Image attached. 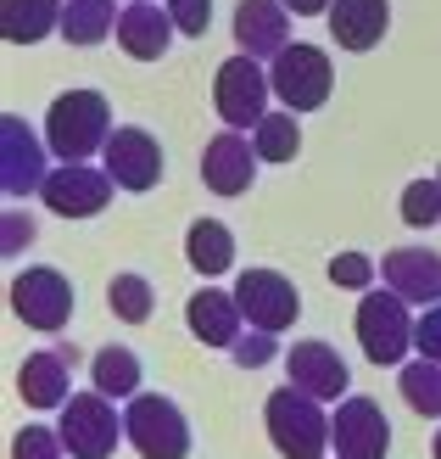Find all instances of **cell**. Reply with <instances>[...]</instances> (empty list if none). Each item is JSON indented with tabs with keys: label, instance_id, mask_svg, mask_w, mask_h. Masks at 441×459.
<instances>
[{
	"label": "cell",
	"instance_id": "cell-1",
	"mask_svg": "<svg viewBox=\"0 0 441 459\" xmlns=\"http://www.w3.org/2000/svg\"><path fill=\"white\" fill-rule=\"evenodd\" d=\"M112 141V107L101 90H62L45 112V146L56 163H89Z\"/></svg>",
	"mask_w": 441,
	"mask_h": 459
},
{
	"label": "cell",
	"instance_id": "cell-2",
	"mask_svg": "<svg viewBox=\"0 0 441 459\" xmlns=\"http://www.w3.org/2000/svg\"><path fill=\"white\" fill-rule=\"evenodd\" d=\"M263 426H268V443L280 459H324L330 454V415H324V403L313 393H301V386L268 393Z\"/></svg>",
	"mask_w": 441,
	"mask_h": 459
},
{
	"label": "cell",
	"instance_id": "cell-3",
	"mask_svg": "<svg viewBox=\"0 0 441 459\" xmlns=\"http://www.w3.org/2000/svg\"><path fill=\"white\" fill-rule=\"evenodd\" d=\"M413 303L408 297H397L391 286H375V291H363V303H358V342H363V359L369 364H403L408 348H413V325L420 319L408 314Z\"/></svg>",
	"mask_w": 441,
	"mask_h": 459
},
{
	"label": "cell",
	"instance_id": "cell-4",
	"mask_svg": "<svg viewBox=\"0 0 441 459\" xmlns=\"http://www.w3.org/2000/svg\"><path fill=\"white\" fill-rule=\"evenodd\" d=\"M268 84H274V101L280 107L318 112L335 90V62H330V51H318V45H285V51L268 62Z\"/></svg>",
	"mask_w": 441,
	"mask_h": 459
},
{
	"label": "cell",
	"instance_id": "cell-5",
	"mask_svg": "<svg viewBox=\"0 0 441 459\" xmlns=\"http://www.w3.org/2000/svg\"><path fill=\"white\" fill-rule=\"evenodd\" d=\"M56 431H62V448L73 459H112V454H118V437H129L123 415L112 409L106 393H96V386H89V393H73L62 403Z\"/></svg>",
	"mask_w": 441,
	"mask_h": 459
},
{
	"label": "cell",
	"instance_id": "cell-6",
	"mask_svg": "<svg viewBox=\"0 0 441 459\" xmlns=\"http://www.w3.org/2000/svg\"><path fill=\"white\" fill-rule=\"evenodd\" d=\"M123 431H129V448L140 459H184L191 454V420L179 415L174 398L162 393H140L123 403Z\"/></svg>",
	"mask_w": 441,
	"mask_h": 459
},
{
	"label": "cell",
	"instance_id": "cell-7",
	"mask_svg": "<svg viewBox=\"0 0 441 459\" xmlns=\"http://www.w3.org/2000/svg\"><path fill=\"white\" fill-rule=\"evenodd\" d=\"M12 314L29 331H45V336L67 331V319H73V281H67L62 269H51V264L17 269L12 274Z\"/></svg>",
	"mask_w": 441,
	"mask_h": 459
},
{
	"label": "cell",
	"instance_id": "cell-8",
	"mask_svg": "<svg viewBox=\"0 0 441 459\" xmlns=\"http://www.w3.org/2000/svg\"><path fill=\"white\" fill-rule=\"evenodd\" d=\"M268 96H274L268 67L258 56H246V51L229 56L213 74V107H218L224 129H258L268 118Z\"/></svg>",
	"mask_w": 441,
	"mask_h": 459
},
{
	"label": "cell",
	"instance_id": "cell-9",
	"mask_svg": "<svg viewBox=\"0 0 441 459\" xmlns=\"http://www.w3.org/2000/svg\"><path fill=\"white\" fill-rule=\"evenodd\" d=\"M235 303L246 314L251 331H291L296 314H301V291L296 281H285L280 269H241L235 274Z\"/></svg>",
	"mask_w": 441,
	"mask_h": 459
},
{
	"label": "cell",
	"instance_id": "cell-10",
	"mask_svg": "<svg viewBox=\"0 0 441 459\" xmlns=\"http://www.w3.org/2000/svg\"><path fill=\"white\" fill-rule=\"evenodd\" d=\"M45 157H51L45 134H34L17 112H6V118H0V191L12 202H22L29 191H45V179H51Z\"/></svg>",
	"mask_w": 441,
	"mask_h": 459
},
{
	"label": "cell",
	"instance_id": "cell-11",
	"mask_svg": "<svg viewBox=\"0 0 441 459\" xmlns=\"http://www.w3.org/2000/svg\"><path fill=\"white\" fill-rule=\"evenodd\" d=\"M330 448L335 459H386L391 454V420L375 398L346 393L330 415Z\"/></svg>",
	"mask_w": 441,
	"mask_h": 459
},
{
	"label": "cell",
	"instance_id": "cell-12",
	"mask_svg": "<svg viewBox=\"0 0 441 459\" xmlns=\"http://www.w3.org/2000/svg\"><path fill=\"white\" fill-rule=\"evenodd\" d=\"M101 169L112 174V186L129 191V196L151 191L157 179H162V146H157V134L140 129V124H118V129H112V141H106V152H101Z\"/></svg>",
	"mask_w": 441,
	"mask_h": 459
},
{
	"label": "cell",
	"instance_id": "cell-13",
	"mask_svg": "<svg viewBox=\"0 0 441 459\" xmlns=\"http://www.w3.org/2000/svg\"><path fill=\"white\" fill-rule=\"evenodd\" d=\"M112 174L96 169V163H56L51 179H45V208H51L56 219H96L106 213V202H112Z\"/></svg>",
	"mask_w": 441,
	"mask_h": 459
},
{
	"label": "cell",
	"instance_id": "cell-14",
	"mask_svg": "<svg viewBox=\"0 0 441 459\" xmlns=\"http://www.w3.org/2000/svg\"><path fill=\"white\" fill-rule=\"evenodd\" d=\"M258 163H263V157H258V146L246 141V129H224L201 152V186L213 196H246L251 179H258Z\"/></svg>",
	"mask_w": 441,
	"mask_h": 459
},
{
	"label": "cell",
	"instance_id": "cell-15",
	"mask_svg": "<svg viewBox=\"0 0 441 459\" xmlns=\"http://www.w3.org/2000/svg\"><path fill=\"white\" fill-rule=\"evenodd\" d=\"M285 376H291V386L313 393L318 403H341L346 386H352V370H346V359L330 348V342H291L285 348Z\"/></svg>",
	"mask_w": 441,
	"mask_h": 459
},
{
	"label": "cell",
	"instance_id": "cell-16",
	"mask_svg": "<svg viewBox=\"0 0 441 459\" xmlns=\"http://www.w3.org/2000/svg\"><path fill=\"white\" fill-rule=\"evenodd\" d=\"M184 325H191V336L201 342V348H235V342L246 336V314L235 303V291H218L213 281H207L191 303H184Z\"/></svg>",
	"mask_w": 441,
	"mask_h": 459
},
{
	"label": "cell",
	"instance_id": "cell-17",
	"mask_svg": "<svg viewBox=\"0 0 441 459\" xmlns=\"http://www.w3.org/2000/svg\"><path fill=\"white\" fill-rule=\"evenodd\" d=\"M380 281L397 297H408V303L436 308L441 303V252H430V247H391L380 258Z\"/></svg>",
	"mask_w": 441,
	"mask_h": 459
},
{
	"label": "cell",
	"instance_id": "cell-18",
	"mask_svg": "<svg viewBox=\"0 0 441 459\" xmlns=\"http://www.w3.org/2000/svg\"><path fill=\"white\" fill-rule=\"evenodd\" d=\"M235 45L258 62H274L291 45L285 0H235Z\"/></svg>",
	"mask_w": 441,
	"mask_h": 459
},
{
	"label": "cell",
	"instance_id": "cell-19",
	"mask_svg": "<svg viewBox=\"0 0 441 459\" xmlns=\"http://www.w3.org/2000/svg\"><path fill=\"white\" fill-rule=\"evenodd\" d=\"M324 17H330V39L341 51L363 56V51H375L391 29V0H335Z\"/></svg>",
	"mask_w": 441,
	"mask_h": 459
},
{
	"label": "cell",
	"instance_id": "cell-20",
	"mask_svg": "<svg viewBox=\"0 0 441 459\" xmlns=\"http://www.w3.org/2000/svg\"><path fill=\"white\" fill-rule=\"evenodd\" d=\"M174 17L168 6H157V0H140V6H123L118 17V45L134 56V62H162L168 56V45H174Z\"/></svg>",
	"mask_w": 441,
	"mask_h": 459
},
{
	"label": "cell",
	"instance_id": "cell-21",
	"mask_svg": "<svg viewBox=\"0 0 441 459\" xmlns=\"http://www.w3.org/2000/svg\"><path fill=\"white\" fill-rule=\"evenodd\" d=\"M67 381H73V370L62 364V353L56 348H45V353H29L22 359V370H17V393H22V403L29 409H62L67 398Z\"/></svg>",
	"mask_w": 441,
	"mask_h": 459
},
{
	"label": "cell",
	"instance_id": "cell-22",
	"mask_svg": "<svg viewBox=\"0 0 441 459\" xmlns=\"http://www.w3.org/2000/svg\"><path fill=\"white\" fill-rule=\"evenodd\" d=\"M67 0H0V34L6 45H39L45 34H62Z\"/></svg>",
	"mask_w": 441,
	"mask_h": 459
},
{
	"label": "cell",
	"instance_id": "cell-23",
	"mask_svg": "<svg viewBox=\"0 0 441 459\" xmlns=\"http://www.w3.org/2000/svg\"><path fill=\"white\" fill-rule=\"evenodd\" d=\"M184 258H191V269L201 274V281H218V274L235 269V236H229L224 219H196L191 230H184Z\"/></svg>",
	"mask_w": 441,
	"mask_h": 459
},
{
	"label": "cell",
	"instance_id": "cell-24",
	"mask_svg": "<svg viewBox=\"0 0 441 459\" xmlns=\"http://www.w3.org/2000/svg\"><path fill=\"white\" fill-rule=\"evenodd\" d=\"M89 381H96V393H106L112 403H129V398H140V359L112 342V348H101L89 359Z\"/></svg>",
	"mask_w": 441,
	"mask_h": 459
},
{
	"label": "cell",
	"instance_id": "cell-25",
	"mask_svg": "<svg viewBox=\"0 0 441 459\" xmlns=\"http://www.w3.org/2000/svg\"><path fill=\"white\" fill-rule=\"evenodd\" d=\"M118 0H67L62 12V39L67 45H101L106 34H118Z\"/></svg>",
	"mask_w": 441,
	"mask_h": 459
},
{
	"label": "cell",
	"instance_id": "cell-26",
	"mask_svg": "<svg viewBox=\"0 0 441 459\" xmlns=\"http://www.w3.org/2000/svg\"><path fill=\"white\" fill-rule=\"evenodd\" d=\"M301 112L280 107V112H268V118L251 129V146H258L263 163H296V152H301Z\"/></svg>",
	"mask_w": 441,
	"mask_h": 459
},
{
	"label": "cell",
	"instance_id": "cell-27",
	"mask_svg": "<svg viewBox=\"0 0 441 459\" xmlns=\"http://www.w3.org/2000/svg\"><path fill=\"white\" fill-rule=\"evenodd\" d=\"M106 308H112L118 325H146L151 308H157V291H151L146 274H112L106 281Z\"/></svg>",
	"mask_w": 441,
	"mask_h": 459
},
{
	"label": "cell",
	"instance_id": "cell-28",
	"mask_svg": "<svg viewBox=\"0 0 441 459\" xmlns=\"http://www.w3.org/2000/svg\"><path fill=\"white\" fill-rule=\"evenodd\" d=\"M397 386H403V403L413 409V415L441 420V364H436V359H413V364H403Z\"/></svg>",
	"mask_w": 441,
	"mask_h": 459
},
{
	"label": "cell",
	"instance_id": "cell-29",
	"mask_svg": "<svg viewBox=\"0 0 441 459\" xmlns=\"http://www.w3.org/2000/svg\"><path fill=\"white\" fill-rule=\"evenodd\" d=\"M324 274H330V286H341V291H375L380 264L369 258V252H335Z\"/></svg>",
	"mask_w": 441,
	"mask_h": 459
},
{
	"label": "cell",
	"instance_id": "cell-30",
	"mask_svg": "<svg viewBox=\"0 0 441 459\" xmlns=\"http://www.w3.org/2000/svg\"><path fill=\"white\" fill-rule=\"evenodd\" d=\"M403 224H413V230L441 224V179H413L403 191Z\"/></svg>",
	"mask_w": 441,
	"mask_h": 459
},
{
	"label": "cell",
	"instance_id": "cell-31",
	"mask_svg": "<svg viewBox=\"0 0 441 459\" xmlns=\"http://www.w3.org/2000/svg\"><path fill=\"white\" fill-rule=\"evenodd\" d=\"M62 431L56 426H22L12 437V459H62Z\"/></svg>",
	"mask_w": 441,
	"mask_h": 459
},
{
	"label": "cell",
	"instance_id": "cell-32",
	"mask_svg": "<svg viewBox=\"0 0 441 459\" xmlns=\"http://www.w3.org/2000/svg\"><path fill=\"white\" fill-rule=\"evenodd\" d=\"M229 359H235L241 370H263V364L280 359V342H274V331H251V325H246V336L229 348Z\"/></svg>",
	"mask_w": 441,
	"mask_h": 459
},
{
	"label": "cell",
	"instance_id": "cell-33",
	"mask_svg": "<svg viewBox=\"0 0 441 459\" xmlns=\"http://www.w3.org/2000/svg\"><path fill=\"white\" fill-rule=\"evenodd\" d=\"M162 6H168L174 29H179L184 39H201L207 22H213V0H162Z\"/></svg>",
	"mask_w": 441,
	"mask_h": 459
},
{
	"label": "cell",
	"instance_id": "cell-34",
	"mask_svg": "<svg viewBox=\"0 0 441 459\" xmlns=\"http://www.w3.org/2000/svg\"><path fill=\"white\" fill-rule=\"evenodd\" d=\"M413 353H420V359H436V364H441V303L420 314V325H413Z\"/></svg>",
	"mask_w": 441,
	"mask_h": 459
},
{
	"label": "cell",
	"instance_id": "cell-35",
	"mask_svg": "<svg viewBox=\"0 0 441 459\" xmlns=\"http://www.w3.org/2000/svg\"><path fill=\"white\" fill-rule=\"evenodd\" d=\"M34 236H39V230H34V219L22 213V208H6V236H0V252H6V258H17V252L29 247Z\"/></svg>",
	"mask_w": 441,
	"mask_h": 459
},
{
	"label": "cell",
	"instance_id": "cell-36",
	"mask_svg": "<svg viewBox=\"0 0 441 459\" xmlns=\"http://www.w3.org/2000/svg\"><path fill=\"white\" fill-rule=\"evenodd\" d=\"M330 6H335V0H285V12H291V17H324Z\"/></svg>",
	"mask_w": 441,
	"mask_h": 459
},
{
	"label": "cell",
	"instance_id": "cell-37",
	"mask_svg": "<svg viewBox=\"0 0 441 459\" xmlns=\"http://www.w3.org/2000/svg\"><path fill=\"white\" fill-rule=\"evenodd\" d=\"M56 353H62L67 370H79V359H84V353H79V342H56Z\"/></svg>",
	"mask_w": 441,
	"mask_h": 459
},
{
	"label": "cell",
	"instance_id": "cell-38",
	"mask_svg": "<svg viewBox=\"0 0 441 459\" xmlns=\"http://www.w3.org/2000/svg\"><path fill=\"white\" fill-rule=\"evenodd\" d=\"M430 454H436V459H441V431H436V437H430Z\"/></svg>",
	"mask_w": 441,
	"mask_h": 459
},
{
	"label": "cell",
	"instance_id": "cell-39",
	"mask_svg": "<svg viewBox=\"0 0 441 459\" xmlns=\"http://www.w3.org/2000/svg\"><path fill=\"white\" fill-rule=\"evenodd\" d=\"M129 6H140V0H129Z\"/></svg>",
	"mask_w": 441,
	"mask_h": 459
},
{
	"label": "cell",
	"instance_id": "cell-40",
	"mask_svg": "<svg viewBox=\"0 0 441 459\" xmlns=\"http://www.w3.org/2000/svg\"><path fill=\"white\" fill-rule=\"evenodd\" d=\"M436 179H441V169H436Z\"/></svg>",
	"mask_w": 441,
	"mask_h": 459
}]
</instances>
